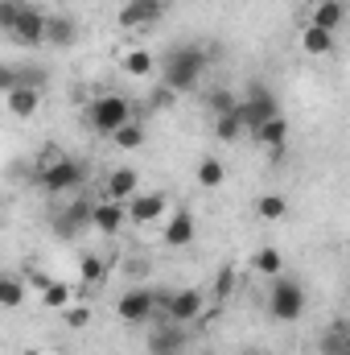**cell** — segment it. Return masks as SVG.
Masks as SVG:
<instances>
[{"label":"cell","mask_w":350,"mask_h":355,"mask_svg":"<svg viewBox=\"0 0 350 355\" xmlns=\"http://www.w3.org/2000/svg\"><path fill=\"white\" fill-rule=\"evenodd\" d=\"M202 71H206V50H198V46H174L161 58V83L169 91H177V95L198 87Z\"/></svg>","instance_id":"obj_1"},{"label":"cell","mask_w":350,"mask_h":355,"mask_svg":"<svg viewBox=\"0 0 350 355\" xmlns=\"http://www.w3.org/2000/svg\"><path fill=\"white\" fill-rule=\"evenodd\" d=\"M136 116H132V103L124 99V95H99L95 103L87 107V124L95 132H103V137H116L124 124H132Z\"/></svg>","instance_id":"obj_2"},{"label":"cell","mask_w":350,"mask_h":355,"mask_svg":"<svg viewBox=\"0 0 350 355\" xmlns=\"http://www.w3.org/2000/svg\"><path fill=\"white\" fill-rule=\"evenodd\" d=\"M268 314L276 322H297L305 314V289L293 277H272V293H268Z\"/></svg>","instance_id":"obj_3"},{"label":"cell","mask_w":350,"mask_h":355,"mask_svg":"<svg viewBox=\"0 0 350 355\" xmlns=\"http://www.w3.org/2000/svg\"><path fill=\"white\" fill-rule=\"evenodd\" d=\"M235 112H239V120H243V128H248V132H260L272 116H280V103H276V95H272L268 87L252 83L248 95L239 99V107H235Z\"/></svg>","instance_id":"obj_4"},{"label":"cell","mask_w":350,"mask_h":355,"mask_svg":"<svg viewBox=\"0 0 350 355\" xmlns=\"http://www.w3.org/2000/svg\"><path fill=\"white\" fill-rule=\"evenodd\" d=\"M87 182V166L83 162H75V157H62V162H54L50 170H37V186L46 190V194H66V190H79Z\"/></svg>","instance_id":"obj_5"},{"label":"cell","mask_w":350,"mask_h":355,"mask_svg":"<svg viewBox=\"0 0 350 355\" xmlns=\"http://www.w3.org/2000/svg\"><path fill=\"white\" fill-rule=\"evenodd\" d=\"M116 314L124 322H145L157 314V289H128L120 302H116Z\"/></svg>","instance_id":"obj_6"},{"label":"cell","mask_w":350,"mask_h":355,"mask_svg":"<svg viewBox=\"0 0 350 355\" xmlns=\"http://www.w3.org/2000/svg\"><path fill=\"white\" fill-rule=\"evenodd\" d=\"M46 29H50V12L25 4V12H21V21H17L12 37H17L21 46H46Z\"/></svg>","instance_id":"obj_7"},{"label":"cell","mask_w":350,"mask_h":355,"mask_svg":"<svg viewBox=\"0 0 350 355\" xmlns=\"http://www.w3.org/2000/svg\"><path fill=\"white\" fill-rule=\"evenodd\" d=\"M161 12H165V0H124L120 25L124 29H145V25H157Z\"/></svg>","instance_id":"obj_8"},{"label":"cell","mask_w":350,"mask_h":355,"mask_svg":"<svg viewBox=\"0 0 350 355\" xmlns=\"http://www.w3.org/2000/svg\"><path fill=\"white\" fill-rule=\"evenodd\" d=\"M128 219V202H116V198H103L95 202V232L99 236H116Z\"/></svg>","instance_id":"obj_9"},{"label":"cell","mask_w":350,"mask_h":355,"mask_svg":"<svg viewBox=\"0 0 350 355\" xmlns=\"http://www.w3.org/2000/svg\"><path fill=\"white\" fill-rule=\"evenodd\" d=\"M161 211H169L165 194H136V198H128V219L132 223H153V219H161Z\"/></svg>","instance_id":"obj_10"},{"label":"cell","mask_w":350,"mask_h":355,"mask_svg":"<svg viewBox=\"0 0 350 355\" xmlns=\"http://www.w3.org/2000/svg\"><path fill=\"white\" fill-rule=\"evenodd\" d=\"M202 314V293L198 289H177L174 293V306H169V322L174 327H185Z\"/></svg>","instance_id":"obj_11"},{"label":"cell","mask_w":350,"mask_h":355,"mask_svg":"<svg viewBox=\"0 0 350 355\" xmlns=\"http://www.w3.org/2000/svg\"><path fill=\"white\" fill-rule=\"evenodd\" d=\"M194 232H198L194 215H190V211H174V219L165 223V240H161V244H169V248H185V244H194Z\"/></svg>","instance_id":"obj_12"},{"label":"cell","mask_w":350,"mask_h":355,"mask_svg":"<svg viewBox=\"0 0 350 355\" xmlns=\"http://www.w3.org/2000/svg\"><path fill=\"white\" fill-rule=\"evenodd\" d=\"M136 186H140V174L132 166H120V170H111V178H107V198L128 202V198H136Z\"/></svg>","instance_id":"obj_13"},{"label":"cell","mask_w":350,"mask_h":355,"mask_svg":"<svg viewBox=\"0 0 350 355\" xmlns=\"http://www.w3.org/2000/svg\"><path fill=\"white\" fill-rule=\"evenodd\" d=\"M4 107L12 112V116H33L37 107H42V91L37 87H17V91H4Z\"/></svg>","instance_id":"obj_14"},{"label":"cell","mask_w":350,"mask_h":355,"mask_svg":"<svg viewBox=\"0 0 350 355\" xmlns=\"http://www.w3.org/2000/svg\"><path fill=\"white\" fill-rule=\"evenodd\" d=\"M342 21H347V4H342V0H317L313 12H309V25H322V29H330V33H334Z\"/></svg>","instance_id":"obj_15"},{"label":"cell","mask_w":350,"mask_h":355,"mask_svg":"<svg viewBox=\"0 0 350 355\" xmlns=\"http://www.w3.org/2000/svg\"><path fill=\"white\" fill-rule=\"evenodd\" d=\"M252 141H256V145H268L272 153H284V141H288V120H284V116H272L260 132H252Z\"/></svg>","instance_id":"obj_16"},{"label":"cell","mask_w":350,"mask_h":355,"mask_svg":"<svg viewBox=\"0 0 350 355\" xmlns=\"http://www.w3.org/2000/svg\"><path fill=\"white\" fill-rule=\"evenodd\" d=\"M301 50L313 54V58H322V54L334 50V33L322 29V25H305V29H301Z\"/></svg>","instance_id":"obj_17"},{"label":"cell","mask_w":350,"mask_h":355,"mask_svg":"<svg viewBox=\"0 0 350 355\" xmlns=\"http://www.w3.org/2000/svg\"><path fill=\"white\" fill-rule=\"evenodd\" d=\"M75 21L71 17H50V29H46V46H71L75 42Z\"/></svg>","instance_id":"obj_18"},{"label":"cell","mask_w":350,"mask_h":355,"mask_svg":"<svg viewBox=\"0 0 350 355\" xmlns=\"http://www.w3.org/2000/svg\"><path fill=\"white\" fill-rule=\"evenodd\" d=\"M181 343H185V339H181V331L169 327V331H157V335L149 339V352H153V355H181Z\"/></svg>","instance_id":"obj_19"},{"label":"cell","mask_w":350,"mask_h":355,"mask_svg":"<svg viewBox=\"0 0 350 355\" xmlns=\"http://www.w3.org/2000/svg\"><path fill=\"white\" fill-rule=\"evenodd\" d=\"M124 71H128L132 79H149V75L157 71V62H153L149 50H132V54H124Z\"/></svg>","instance_id":"obj_20"},{"label":"cell","mask_w":350,"mask_h":355,"mask_svg":"<svg viewBox=\"0 0 350 355\" xmlns=\"http://www.w3.org/2000/svg\"><path fill=\"white\" fill-rule=\"evenodd\" d=\"M223 178H227V170H223V162H219V157H202V162H198V186L219 190V186H223Z\"/></svg>","instance_id":"obj_21"},{"label":"cell","mask_w":350,"mask_h":355,"mask_svg":"<svg viewBox=\"0 0 350 355\" xmlns=\"http://www.w3.org/2000/svg\"><path fill=\"white\" fill-rule=\"evenodd\" d=\"M206 107H210L214 116H227V112H235V107H239V95H235V91H227V87H214L210 95H206Z\"/></svg>","instance_id":"obj_22"},{"label":"cell","mask_w":350,"mask_h":355,"mask_svg":"<svg viewBox=\"0 0 350 355\" xmlns=\"http://www.w3.org/2000/svg\"><path fill=\"white\" fill-rule=\"evenodd\" d=\"M111 141H116V149H140V145H145V124L132 120V124H124Z\"/></svg>","instance_id":"obj_23"},{"label":"cell","mask_w":350,"mask_h":355,"mask_svg":"<svg viewBox=\"0 0 350 355\" xmlns=\"http://www.w3.org/2000/svg\"><path fill=\"white\" fill-rule=\"evenodd\" d=\"M71 297H75V289H71L66 281H54V285L42 293V306H46V310H62V306H71Z\"/></svg>","instance_id":"obj_24"},{"label":"cell","mask_w":350,"mask_h":355,"mask_svg":"<svg viewBox=\"0 0 350 355\" xmlns=\"http://www.w3.org/2000/svg\"><path fill=\"white\" fill-rule=\"evenodd\" d=\"M239 132H243V120H239V112L214 116V137H219V141H235Z\"/></svg>","instance_id":"obj_25"},{"label":"cell","mask_w":350,"mask_h":355,"mask_svg":"<svg viewBox=\"0 0 350 355\" xmlns=\"http://www.w3.org/2000/svg\"><path fill=\"white\" fill-rule=\"evenodd\" d=\"M284 211H288V202H284L280 194H264L260 202H256V215L268 219V223H272V219H284Z\"/></svg>","instance_id":"obj_26"},{"label":"cell","mask_w":350,"mask_h":355,"mask_svg":"<svg viewBox=\"0 0 350 355\" xmlns=\"http://www.w3.org/2000/svg\"><path fill=\"white\" fill-rule=\"evenodd\" d=\"M0 302H4V310H17L25 302V289L17 277H0Z\"/></svg>","instance_id":"obj_27"},{"label":"cell","mask_w":350,"mask_h":355,"mask_svg":"<svg viewBox=\"0 0 350 355\" xmlns=\"http://www.w3.org/2000/svg\"><path fill=\"white\" fill-rule=\"evenodd\" d=\"M280 268H284V261H280L276 248H260V252H256V272H264V277H280Z\"/></svg>","instance_id":"obj_28"},{"label":"cell","mask_w":350,"mask_h":355,"mask_svg":"<svg viewBox=\"0 0 350 355\" xmlns=\"http://www.w3.org/2000/svg\"><path fill=\"white\" fill-rule=\"evenodd\" d=\"M103 272H107V265H103L99 257H83V261H79V281H83V285H99Z\"/></svg>","instance_id":"obj_29"},{"label":"cell","mask_w":350,"mask_h":355,"mask_svg":"<svg viewBox=\"0 0 350 355\" xmlns=\"http://www.w3.org/2000/svg\"><path fill=\"white\" fill-rule=\"evenodd\" d=\"M21 12H25V4H17V0H0V29H4L8 37H12V29H17Z\"/></svg>","instance_id":"obj_30"},{"label":"cell","mask_w":350,"mask_h":355,"mask_svg":"<svg viewBox=\"0 0 350 355\" xmlns=\"http://www.w3.org/2000/svg\"><path fill=\"white\" fill-rule=\"evenodd\" d=\"M350 352V331L342 335V331H334V335H326L322 339V355H347Z\"/></svg>","instance_id":"obj_31"},{"label":"cell","mask_w":350,"mask_h":355,"mask_svg":"<svg viewBox=\"0 0 350 355\" xmlns=\"http://www.w3.org/2000/svg\"><path fill=\"white\" fill-rule=\"evenodd\" d=\"M62 314H66V327H71V331H83L91 322V306H66Z\"/></svg>","instance_id":"obj_32"},{"label":"cell","mask_w":350,"mask_h":355,"mask_svg":"<svg viewBox=\"0 0 350 355\" xmlns=\"http://www.w3.org/2000/svg\"><path fill=\"white\" fill-rule=\"evenodd\" d=\"M231 289H235V268H219V277H214V297L227 302Z\"/></svg>","instance_id":"obj_33"},{"label":"cell","mask_w":350,"mask_h":355,"mask_svg":"<svg viewBox=\"0 0 350 355\" xmlns=\"http://www.w3.org/2000/svg\"><path fill=\"white\" fill-rule=\"evenodd\" d=\"M174 99H177V91H169L165 83H161V87L153 91V99H149V107H169Z\"/></svg>","instance_id":"obj_34"},{"label":"cell","mask_w":350,"mask_h":355,"mask_svg":"<svg viewBox=\"0 0 350 355\" xmlns=\"http://www.w3.org/2000/svg\"><path fill=\"white\" fill-rule=\"evenodd\" d=\"M29 285H33L37 293H46V289L54 285V277H46V272H33V277H29Z\"/></svg>","instance_id":"obj_35"},{"label":"cell","mask_w":350,"mask_h":355,"mask_svg":"<svg viewBox=\"0 0 350 355\" xmlns=\"http://www.w3.org/2000/svg\"><path fill=\"white\" fill-rule=\"evenodd\" d=\"M25 355H37V352H25Z\"/></svg>","instance_id":"obj_36"},{"label":"cell","mask_w":350,"mask_h":355,"mask_svg":"<svg viewBox=\"0 0 350 355\" xmlns=\"http://www.w3.org/2000/svg\"><path fill=\"white\" fill-rule=\"evenodd\" d=\"M347 355H350V352H347Z\"/></svg>","instance_id":"obj_37"}]
</instances>
